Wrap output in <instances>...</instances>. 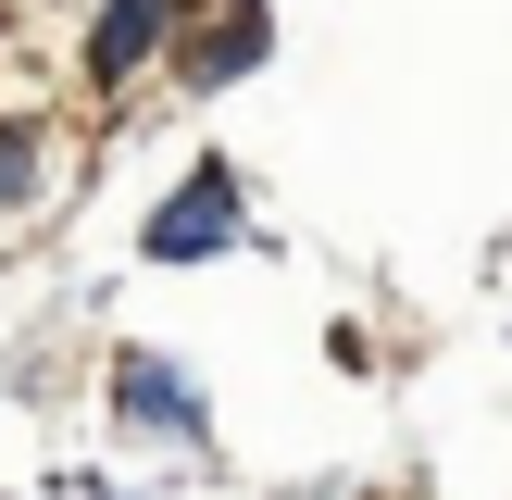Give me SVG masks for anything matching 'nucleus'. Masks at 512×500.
Instances as JSON below:
<instances>
[{
  "label": "nucleus",
  "mask_w": 512,
  "mask_h": 500,
  "mask_svg": "<svg viewBox=\"0 0 512 500\" xmlns=\"http://www.w3.org/2000/svg\"><path fill=\"white\" fill-rule=\"evenodd\" d=\"M238 238V188H225V163H200L188 188H175V213L150 225V250H163V263H200V250H225Z\"/></svg>",
  "instance_id": "f257e3e1"
},
{
  "label": "nucleus",
  "mask_w": 512,
  "mask_h": 500,
  "mask_svg": "<svg viewBox=\"0 0 512 500\" xmlns=\"http://www.w3.org/2000/svg\"><path fill=\"white\" fill-rule=\"evenodd\" d=\"M113 400H125V425H163V438H188V425H200V400H188V375H175V363H125Z\"/></svg>",
  "instance_id": "f03ea898"
},
{
  "label": "nucleus",
  "mask_w": 512,
  "mask_h": 500,
  "mask_svg": "<svg viewBox=\"0 0 512 500\" xmlns=\"http://www.w3.org/2000/svg\"><path fill=\"white\" fill-rule=\"evenodd\" d=\"M163 25H175V0H113V25H100V50H88V63H100V75H125L150 38H163Z\"/></svg>",
  "instance_id": "7ed1b4c3"
},
{
  "label": "nucleus",
  "mask_w": 512,
  "mask_h": 500,
  "mask_svg": "<svg viewBox=\"0 0 512 500\" xmlns=\"http://www.w3.org/2000/svg\"><path fill=\"white\" fill-rule=\"evenodd\" d=\"M250 50H263V13H250V0H238V13H225V25H213V38H200V50H188V75H238V63H250Z\"/></svg>",
  "instance_id": "20e7f679"
},
{
  "label": "nucleus",
  "mask_w": 512,
  "mask_h": 500,
  "mask_svg": "<svg viewBox=\"0 0 512 500\" xmlns=\"http://www.w3.org/2000/svg\"><path fill=\"white\" fill-rule=\"evenodd\" d=\"M25 163H38V150H25V138H0V200L25 188Z\"/></svg>",
  "instance_id": "39448f33"
}]
</instances>
